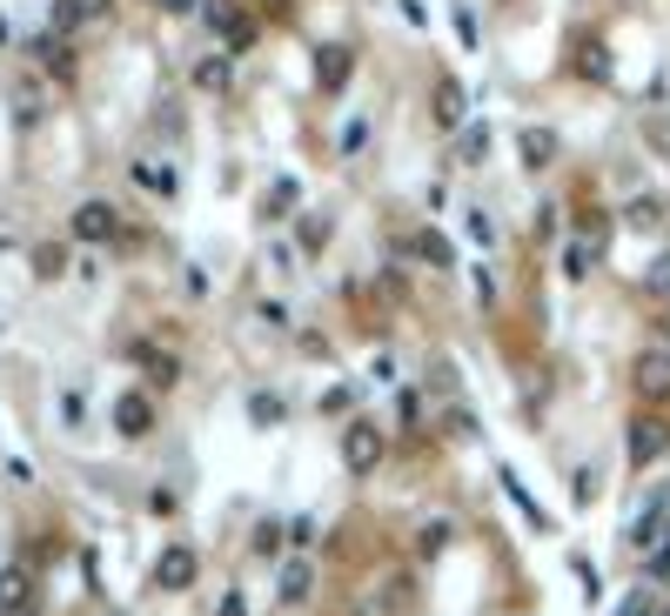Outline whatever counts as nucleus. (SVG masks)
Listing matches in <instances>:
<instances>
[{
	"instance_id": "obj_1",
	"label": "nucleus",
	"mask_w": 670,
	"mask_h": 616,
	"mask_svg": "<svg viewBox=\"0 0 670 616\" xmlns=\"http://www.w3.org/2000/svg\"><path fill=\"white\" fill-rule=\"evenodd\" d=\"M382 450H389V429H376V422H349V429H343V463H349V476H369V469L382 463Z\"/></svg>"
},
{
	"instance_id": "obj_2",
	"label": "nucleus",
	"mask_w": 670,
	"mask_h": 616,
	"mask_svg": "<svg viewBox=\"0 0 670 616\" xmlns=\"http://www.w3.org/2000/svg\"><path fill=\"white\" fill-rule=\"evenodd\" d=\"M663 450H670V422H657V415H637V422H630V463H637V469H650Z\"/></svg>"
},
{
	"instance_id": "obj_3",
	"label": "nucleus",
	"mask_w": 670,
	"mask_h": 616,
	"mask_svg": "<svg viewBox=\"0 0 670 616\" xmlns=\"http://www.w3.org/2000/svg\"><path fill=\"white\" fill-rule=\"evenodd\" d=\"M74 235H80V241H115V235H121V215H115L108 202H80V208H74Z\"/></svg>"
},
{
	"instance_id": "obj_4",
	"label": "nucleus",
	"mask_w": 670,
	"mask_h": 616,
	"mask_svg": "<svg viewBox=\"0 0 670 616\" xmlns=\"http://www.w3.org/2000/svg\"><path fill=\"white\" fill-rule=\"evenodd\" d=\"M657 537H670V489H663V496H657V502L630 522V550H644V556H650V550H657Z\"/></svg>"
},
{
	"instance_id": "obj_5",
	"label": "nucleus",
	"mask_w": 670,
	"mask_h": 616,
	"mask_svg": "<svg viewBox=\"0 0 670 616\" xmlns=\"http://www.w3.org/2000/svg\"><path fill=\"white\" fill-rule=\"evenodd\" d=\"M637 396H670V348L650 342L637 356Z\"/></svg>"
},
{
	"instance_id": "obj_6",
	"label": "nucleus",
	"mask_w": 670,
	"mask_h": 616,
	"mask_svg": "<svg viewBox=\"0 0 670 616\" xmlns=\"http://www.w3.org/2000/svg\"><path fill=\"white\" fill-rule=\"evenodd\" d=\"M115 429H121V435H128V443H141V435H148V429H154V402H148V396H141V389H128V396H121V402H115Z\"/></svg>"
},
{
	"instance_id": "obj_7",
	"label": "nucleus",
	"mask_w": 670,
	"mask_h": 616,
	"mask_svg": "<svg viewBox=\"0 0 670 616\" xmlns=\"http://www.w3.org/2000/svg\"><path fill=\"white\" fill-rule=\"evenodd\" d=\"M195 570H202V563H195V550H161L154 583H161V590H188V583H195Z\"/></svg>"
},
{
	"instance_id": "obj_8",
	"label": "nucleus",
	"mask_w": 670,
	"mask_h": 616,
	"mask_svg": "<svg viewBox=\"0 0 670 616\" xmlns=\"http://www.w3.org/2000/svg\"><path fill=\"white\" fill-rule=\"evenodd\" d=\"M309 590H315V570H309V556H289V563H282V583H275V596L295 609V603H309Z\"/></svg>"
},
{
	"instance_id": "obj_9",
	"label": "nucleus",
	"mask_w": 670,
	"mask_h": 616,
	"mask_svg": "<svg viewBox=\"0 0 670 616\" xmlns=\"http://www.w3.org/2000/svg\"><path fill=\"white\" fill-rule=\"evenodd\" d=\"M576 74H583V80H610V47H604L597 34L576 41Z\"/></svg>"
},
{
	"instance_id": "obj_10",
	"label": "nucleus",
	"mask_w": 670,
	"mask_h": 616,
	"mask_svg": "<svg viewBox=\"0 0 670 616\" xmlns=\"http://www.w3.org/2000/svg\"><path fill=\"white\" fill-rule=\"evenodd\" d=\"M402 609V583H369L356 596V616H396Z\"/></svg>"
},
{
	"instance_id": "obj_11",
	"label": "nucleus",
	"mask_w": 670,
	"mask_h": 616,
	"mask_svg": "<svg viewBox=\"0 0 670 616\" xmlns=\"http://www.w3.org/2000/svg\"><path fill=\"white\" fill-rule=\"evenodd\" d=\"M349 67H356V61H349V47H335V41H328V47H315V74H322V87H343V80H349Z\"/></svg>"
},
{
	"instance_id": "obj_12",
	"label": "nucleus",
	"mask_w": 670,
	"mask_h": 616,
	"mask_svg": "<svg viewBox=\"0 0 670 616\" xmlns=\"http://www.w3.org/2000/svg\"><path fill=\"white\" fill-rule=\"evenodd\" d=\"M517 154H523V167H550V154H556V141H550L543 128H523V134H517Z\"/></svg>"
},
{
	"instance_id": "obj_13",
	"label": "nucleus",
	"mask_w": 670,
	"mask_h": 616,
	"mask_svg": "<svg viewBox=\"0 0 670 616\" xmlns=\"http://www.w3.org/2000/svg\"><path fill=\"white\" fill-rule=\"evenodd\" d=\"M436 128H443V134H450V128H463V87H456V80H443V87H436Z\"/></svg>"
},
{
	"instance_id": "obj_14",
	"label": "nucleus",
	"mask_w": 670,
	"mask_h": 616,
	"mask_svg": "<svg viewBox=\"0 0 670 616\" xmlns=\"http://www.w3.org/2000/svg\"><path fill=\"white\" fill-rule=\"evenodd\" d=\"M108 8H115V0H61L54 21H61V28H80V21H101Z\"/></svg>"
},
{
	"instance_id": "obj_15",
	"label": "nucleus",
	"mask_w": 670,
	"mask_h": 616,
	"mask_svg": "<svg viewBox=\"0 0 670 616\" xmlns=\"http://www.w3.org/2000/svg\"><path fill=\"white\" fill-rule=\"evenodd\" d=\"M228 80H235V61H228V54H215V61H202V67H195V87H208V95H221Z\"/></svg>"
},
{
	"instance_id": "obj_16",
	"label": "nucleus",
	"mask_w": 670,
	"mask_h": 616,
	"mask_svg": "<svg viewBox=\"0 0 670 616\" xmlns=\"http://www.w3.org/2000/svg\"><path fill=\"white\" fill-rule=\"evenodd\" d=\"M409 248H415V255H423V261H436V269H456V255H450V241H443L436 228H423V235H415Z\"/></svg>"
},
{
	"instance_id": "obj_17",
	"label": "nucleus",
	"mask_w": 670,
	"mask_h": 616,
	"mask_svg": "<svg viewBox=\"0 0 670 616\" xmlns=\"http://www.w3.org/2000/svg\"><path fill=\"white\" fill-rule=\"evenodd\" d=\"M450 537H456L450 522H443V516H430L423 530H415V550H423V556H436V550H450Z\"/></svg>"
},
{
	"instance_id": "obj_18",
	"label": "nucleus",
	"mask_w": 670,
	"mask_h": 616,
	"mask_svg": "<svg viewBox=\"0 0 670 616\" xmlns=\"http://www.w3.org/2000/svg\"><path fill=\"white\" fill-rule=\"evenodd\" d=\"M202 14H208V28H215V34H228V28L241 21V8H235V0H208Z\"/></svg>"
},
{
	"instance_id": "obj_19",
	"label": "nucleus",
	"mask_w": 670,
	"mask_h": 616,
	"mask_svg": "<svg viewBox=\"0 0 670 616\" xmlns=\"http://www.w3.org/2000/svg\"><path fill=\"white\" fill-rule=\"evenodd\" d=\"M134 174H141V188H161V195H175V174H168V167H148V161H141Z\"/></svg>"
},
{
	"instance_id": "obj_20",
	"label": "nucleus",
	"mask_w": 670,
	"mask_h": 616,
	"mask_svg": "<svg viewBox=\"0 0 670 616\" xmlns=\"http://www.w3.org/2000/svg\"><path fill=\"white\" fill-rule=\"evenodd\" d=\"M141 363H148V376H154L161 389H168V382H175V376H182V369H175V363H168V356H154V348H148V356H141Z\"/></svg>"
},
{
	"instance_id": "obj_21",
	"label": "nucleus",
	"mask_w": 670,
	"mask_h": 616,
	"mask_svg": "<svg viewBox=\"0 0 670 616\" xmlns=\"http://www.w3.org/2000/svg\"><path fill=\"white\" fill-rule=\"evenodd\" d=\"M644 282H650V295H670V255L650 261V275H644Z\"/></svg>"
},
{
	"instance_id": "obj_22",
	"label": "nucleus",
	"mask_w": 670,
	"mask_h": 616,
	"mask_svg": "<svg viewBox=\"0 0 670 616\" xmlns=\"http://www.w3.org/2000/svg\"><path fill=\"white\" fill-rule=\"evenodd\" d=\"M657 221H663V208H657V202H637V208H630V228H657Z\"/></svg>"
},
{
	"instance_id": "obj_23",
	"label": "nucleus",
	"mask_w": 670,
	"mask_h": 616,
	"mask_svg": "<svg viewBox=\"0 0 670 616\" xmlns=\"http://www.w3.org/2000/svg\"><path fill=\"white\" fill-rule=\"evenodd\" d=\"M363 134H369V128H363V121H349V128H343V154H363Z\"/></svg>"
},
{
	"instance_id": "obj_24",
	"label": "nucleus",
	"mask_w": 670,
	"mask_h": 616,
	"mask_svg": "<svg viewBox=\"0 0 670 616\" xmlns=\"http://www.w3.org/2000/svg\"><path fill=\"white\" fill-rule=\"evenodd\" d=\"M154 8H161V14H195L202 0H154Z\"/></svg>"
},
{
	"instance_id": "obj_25",
	"label": "nucleus",
	"mask_w": 670,
	"mask_h": 616,
	"mask_svg": "<svg viewBox=\"0 0 670 616\" xmlns=\"http://www.w3.org/2000/svg\"><path fill=\"white\" fill-rule=\"evenodd\" d=\"M663 348H670V335H663Z\"/></svg>"
}]
</instances>
